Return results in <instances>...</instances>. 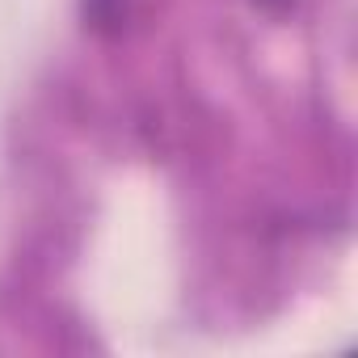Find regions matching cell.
Wrapping results in <instances>:
<instances>
[{"label":"cell","instance_id":"2","mask_svg":"<svg viewBox=\"0 0 358 358\" xmlns=\"http://www.w3.org/2000/svg\"><path fill=\"white\" fill-rule=\"evenodd\" d=\"M257 5H266V9H287L291 0H257Z\"/></svg>","mask_w":358,"mask_h":358},{"label":"cell","instance_id":"1","mask_svg":"<svg viewBox=\"0 0 358 358\" xmlns=\"http://www.w3.org/2000/svg\"><path fill=\"white\" fill-rule=\"evenodd\" d=\"M131 5H135V0H85V17H89L93 30L118 34L131 22Z\"/></svg>","mask_w":358,"mask_h":358}]
</instances>
